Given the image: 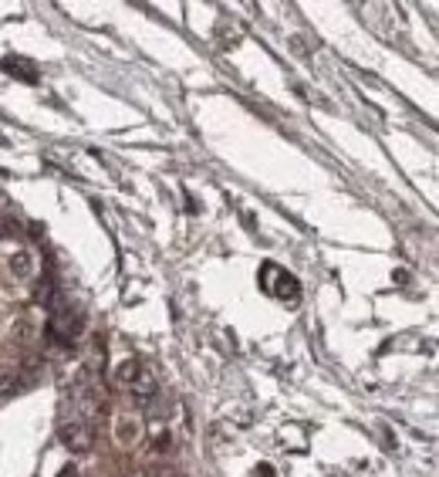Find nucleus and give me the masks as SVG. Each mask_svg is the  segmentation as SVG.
Returning <instances> with one entry per match:
<instances>
[{
	"label": "nucleus",
	"instance_id": "3",
	"mask_svg": "<svg viewBox=\"0 0 439 477\" xmlns=\"http://www.w3.org/2000/svg\"><path fill=\"white\" fill-rule=\"evenodd\" d=\"M0 68L7 72V75H14V78L21 81H37V68H34V61H27V58H21V54H7L3 61H0Z\"/></svg>",
	"mask_w": 439,
	"mask_h": 477
},
{
	"label": "nucleus",
	"instance_id": "11",
	"mask_svg": "<svg viewBox=\"0 0 439 477\" xmlns=\"http://www.w3.org/2000/svg\"><path fill=\"white\" fill-rule=\"evenodd\" d=\"M61 477H81V474H78V467H71V464H68V467H61Z\"/></svg>",
	"mask_w": 439,
	"mask_h": 477
},
{
	"label": "nucleus",
	"instance_id": "10",
	"mask_svg": "<svg viewBox=\"0 0 439 477\" xmlns=\"http://www.w3.org/2000/svg\"><path fill=\"white\" fill-rule=\"evenodd\" d=\"M155 451L159 453H166L169 451V447H173V437H169V433H162V437H155V444H153Z\"/></svg>",
	"mask_w": 439,
	"mask_h": 477
},
{
	"label": "nucleus",
	"instance_id": "9",
	"mask_svg": "<svg viewBox=\"0 0 439 477\" xmlns=\"http://www.w3.org/2000/svg\"><path fill=\"white\" fill-rule=\"evenodd\" d=\"M0 393H14V372L0 366Z\"/></svg>",
	"mask_w": 439,
	"mask_h": 477
},
{
	"label": "nucleus",
	"instance_id": "4",
	"mask_svg": "<svg viewBox=\"0 0 439 477\" xmlns=\"http://www.w3.org/2000/svg\"><path fill=\"white\" fill-rule=\"evenodd\" d=\"M129 390H132V396L139 399V403H153L155 393H159V383H155L153 372L139 369V372H135V379L129 383Z\"/></svg>",
	"mask_w": 439,
	"mask_h": 477
},
{
	"label": "nucleus",
	"instance_id": "7",
	"mask_svg": "<svg viewBox=\"0 0 439 477\" xmlns=\"http://www.w3.org/2000/svg\"><path fill=\"white\" fill-rule=\"evenodd\" d=\"M115 433H119V440H122V444H132V440L139 437V424H135V420H122Z\"/></svg>",
	"mask_w": 439,
	"mask_h": 477
},
{
	"label": "nucleus",
	"instance_id": "8",
	"mask_svg": "<svg viewBox=\"0 0 439 477\" xmlns=\"http://www.w3.org/2000/svg\"><path fill=\"white\" fill-rule=\"evenodd\" d=\"M146 477H180V471H176L173 464H153Z\"/></svg>",
	"mask_w": 439,
	"mask_h": 477
},
{
	"label": "nucleus",
	"instance_id": "2",
	"mask_svg": "<svg viewBox=\"0 0 439 477\" xmlns=\"http://www.w3.org/2000/svg\"><path fill=\"white\" fill-rule=\"evenodd\" d=\"M264 288L274 294V298H281V301H294L298 298V278L294 274H287L284 267L277 265H264Z\"/></svg>",
	"mask_w": 439,
	"mask_h": 477
},
{
	"label": "nucleus",
	"instance_id": "5",
	"mask_svg": "<svg viewBox=\"0 0 439 477\" xmlns=\"http://www.w3.org/2000/svg\"><path fill=\"white\" fill-rule=\"evenodd\" d=\"M135 372H139V362H135V359H122V362L115 366V383H119V386H129L132 379H135Z\"/></svg>",
	"mask_w": 439,
	"mask_h": 477
},
{
	"label": "nucleus",
	"instance_id": "6",
	"mask_svg": "<svg viewBox=\"0 0 439 477\" xmlns=\"http://www.w3.org/2000/svg\"><path fill=\"white\" fill-rule=\"evenodd\" d=\"M10 271H14L17 278H31V271H34V265H31V254H27V251H17V254L10 258Z\"/></svg>",
	"mask_w": 439,
	"mask_h": 477
},
{
	"label": "nucleus",
	"instance_id": "12",
	"mask_svg": "<svg viewBox=\"0 0 439 477\" xmlns=\"http://www.w3.org/2000/svg\"><path fill=\"white\" fill-rule=\"evenodd\" d=\"M257 477H274V471H270L267 464H260V467H257Z\"/></svg>",
	"mask_w": 439,
	"mask_h": 477
},
{
	"label": "nucleus",
	"instance_id": "1",
	"mask_svg": "<svg viewBox=\"0 0 439 477\" xmlns=\"http://www.w3.org/2000/svg\"><path fill=\"white\" fill-rule=\"evenodd\" d=\"M58 437H61V444L71 453H88L95 447V430H92L88 420H64L61 430H58Z\"/></svg>",
	"mask_w": 439,
	"mask_h": 477
}]
</instances>
